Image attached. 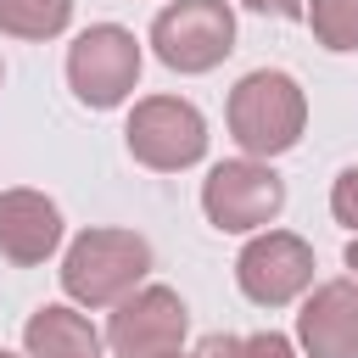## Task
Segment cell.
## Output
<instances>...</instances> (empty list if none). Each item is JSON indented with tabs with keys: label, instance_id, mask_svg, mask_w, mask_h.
I'll list each match as a JSON object with an SVG mask.
<instances>
[{
	"label": "cell",
	"instance_id": "1",
	"mask_svg": "<svg viewBox=\"0 0 358 358\" xmlns=\"http://www.w3.org/2000/svg\"><path fill=\"white\" fill-rule=\"evenodd\" d=\"M308 129V95L291 73L280 67H257L229 90V134L246 157L268 162L280 151H291Z\"/></svg>",
	"mask_w": 358,
	"mask_h": 358
},
{
	"label": "cell",
	"instance_id": "2",
	"mask_svg": "<svg viewBox=\"0 0 358 358\" xmlns=\"http://www.w3.org/2000/svg\"><path fill=\"white\" fill-rule=\"evenodd\" d=\"M151 274V241L134 229H84L62 257V291L84 308H112Z\"/></svg>",
	"mask_w": 358,
	"mask_h": 358
},
{
	"label": "cell",
	"instance_id": "3",
	"mask_svg": "<svg viewBox=\"0 0 358 358\" xmlns=\"http://www.w3.org/2000/svg\"><path fill=\"white\" fill-rule=\"evenodd\" d=\"M151 50L173 73H213L235 50V11L224 0H173L151 22Z\"/></svg>",
	"mask_w": 358,
	"mask_h": 358
},
{
	"label": "cell",
	"instance_id": "4",
	"mask_svg": "<svg viewBox=\"0 0 358 358\" xmlns=\"http://www.w3.org/2000/svg\"><path fill=\"white\" fill-rule=\"evenodd\" d=\"M280 207H285V185H280V173H274L268 162H257V157L218 162V168H207V179H201V213H207V224L224 229V235H252V229L274 224Z\"/></svg>",
	"mask_w": 358,
	"mask_h": 358
},
{
	"label": "cell",
	"instance_id": "5",
	"mask_svg": "<svg viewBox=\"0 0 358 358\" xmlns=\"http://www.w3.org/2000/svg\"><path fill=\"white\" fill-rule=\"evenodd\" d=\"M67 84L84 106L106 112L123 106L129 90L140 84V39L117 22H95L67 45Z\"/></svg>",
	"mask_w": 358,
	"mask_h": 358
},
{
	"label": "cell",
	"instance_id": "6",
	"mask_svg": "<svg viewBox=\"0 0 358 358\" xmlns=\"http://www.w3.org/2000/svg\"><path fill=\"white\" fill-rule=\"evenodd\" d=\"M123 140H129L134 162H145L157 173H179L207 157V117L179 95H145V101H134Z\"/></svg>",
	"mask_w": 358,
	"mask_h": 358
},
{
	"label": "cell",
	"instance_id": "7",
	"mask_svg": "<svg viewBox=\"0 0 358 358\" xmlns=\"http://www.w3.org/2000/svg\"><path fill=\"white\" fill-rule=\"evenodd\" d=\"M235 280L257 308H285L313 285V246L291 229H263L235 257Z\"/></svg>",
	"mask_w": 358,
	"mask_h": 358
},
{
	"label": "cell",
	"instance_id": "8",
	"mask_svg": "<svg viewBox=\"0 0 358 358\" xmlns=\"http://www.w3.org/2000/svg\"><path fill=\"white\" fill-rule=\"evenodd\" d=\"M185 330H190V313H185L179 291L140 285V291H129L117 302V313L106 324V347L117 358H162V352L185 347Z\"/></svg>",
	"mask_w": 358,
	"mask_h": 358
},
{
	"label": "cell",
	"instance_id": "9",
	"mask_svg": "<svg viewBox=\"0 0 358 358\" xmlns=\"http://www.w3.org/2000/svg\"><path fill=\"white\" fill-rule=\"evenodd\" d=\"M308 358H358V280H324L296 313Z\"/></svg>",
	"mask_w": 358,
	"mask_h": 358
},
{
	"label": "cell",
	"instance_id": "10",
	"mask_svg": "<svg viewBox=\"0 0 358 358\" xmlns=\"http://www.w3.org/2000/svg\"><path fill=\"white\" fill-rule=\"evenodd\" d=\"M56 246H62V207L39 190H0V257L34 268Z\"/></svg>",
	"mask_w": 358,
	"mask_h": 358
},
{
	"label": "cell",
	"instance_id": "11",
	"mask_svg": "<svg viewBox=\"0 0 358 358\" xmlns=\"http://www.w3.org/2000/svg\"><path fill=\"white\" fill-rule=\"evenodd\" d=\"M22 347H28V358H101L95 324L67 302H45L22 324Z\"/></svg>",
	"mask_w": 358,
	"mask_h": 358
},
{
	"label": "cell",
	"instance_id": "12",
	"mask_svg": "<svg viewBox=\"0 0 358 358\" xmlns=\"http://www.w3.org/2000/svg\"><path fill=\"white\" fill-rule=\"evenodd\" d=\"M73 22V0H0V34L11 39H56Z\"/></svg>",
	"mask_w": 358,
	"mask_h": 358
},
{
	"label": "cell",
	"instance_id": "13",
	"mask_svg": "<svg viewBox=\"0 0 358 358\" xmlns=\"http://www.w3.org/2000/svg\"><path fill=\"white\" fill-rule=\"evenodd\" d=\"M308 28L324 50H358V0H308Z\"/></svg>",
	"mask_w": 358,
	"mask_h": 358
},
{
	"label": "cell",
	"instance_id": "14",
	"mask_svg": "<svg viewBox=\"0 0 358 358\" xmlns=\"http://www.w3.org/2000/svg\"><path fill=\"white\" fill-rule=\"evenodd\" d=\"M330 213H336V224L358 229V168H341V173H336V190H330Z\"/></svg>",
	"mask_w": 358,
	"mask_h": 358
},
{
	"label": "cell",
	"instance_id": "15",
	"mask_svg": "<svg viewBox=\"0 0 358 358\" xmlns=\"http://www.w3.org/2000/svg\"><path fill=\"white\" fill-rule=\"evenodd\" d=\"M246 358H296V347L280 330H257V336H246Z\"/></svg>",
	"mask_w": 358,
	"mask_h": 358
},
{
	"label": "cell",
	"instance_id": "16",
	"mask_svg": "<svg viewBox=\"0 0 358 358\" xmlns=\"http://www.w3.org/2000/svg\"><path fill=\"white\" fill-rule=\"evenodd\" d=\"M196 358H246V336H201V347H196Z\"/></svg>",
	"mask_w": 358,
	"mask_h": 358
},
{
	"label": "cell",
	"instance_id": "17",
	"mask_svg": "<svg viewBox=\"0 0 358 358\" xmlns=\"http://www.w3.org/2000/svg\"><path fill=\"white\" fill-rule=\"evenodd\" d=\"M241 6H252V11H263V17H308L302 0H241Z\"/></svg>",
	"mask_w": 358,
	"mask_h": 358
},
{
	"label": "cell",
	"instance_id": "18",
	"mask_svg": "<svg viewBox=\"0 0 358 358\" xmlns=\"http://www.w3.org/2000/svg\"><path fill=\"white\" fill-rule=\"evenodd\" d=\"M347 268H352V280H358V241L347 246Z\"/></svg>",
	"mask_w": 358,
	"mask_h": 358
},
{
	"label": "cell",
	"instance_id": "19",
	"mask_svg": "<svg viewBox=\"0 0 358 358\" xmlns=\"http://www.w3.org/2000/svg\"><path fill=\"white\" fill-rule=\"evenodd\" d=\"M0 358H17V352H6V347H0Z\"/></svg>",
	"mask_w": 358,
	"mask_h": 358
},
{
	"label": "cell",
	"instance_id": "20",
	"mask_svg": "<svg viewBox=\"0 0 358 358\" xmlns=\"http://www.w3.org/2000/svg\"><path fill=\"white\" fill-rule=\"evenodd\" d=\"M162 358H185V352H162Z\"/></svg>",
	"mask_w": 358,
	"mask_h": 358
}]
</instances>
